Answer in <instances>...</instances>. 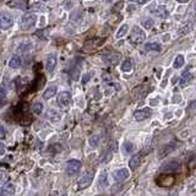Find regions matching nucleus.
<instances>
[{"label":"nucleus","instance_id":"f257e3e1","mask_svg":"<svg viewBox=\"0 0 196 196\" xmlns=\"http://www.w3.org/2000/svg\"><path fill=\"white\" fill-rule=\"evenodd\" d=\"M14 26V17L8 11L0 12V28L2 29H9Z\"/></svg>","mask_w":196,"mask_h":196},{"label":"nucleus","instance_id":"f03ea898","mask_svg":"<svg viewBox=\"0 0 196 196\" xmlns=\"http://www.w3.org/2000/svg\"><path fill=\"white\" fill-rule=\"evenodd\" d=\"M145 38H146L145 32L139 26H134L131 35H130V41H131L133 43H135V44H140V43H142L145 41Z\"/></svg>","mask_w":196,"mask_h":196},{"label":"nucleus","instance_id":"7ed1b4c3","mask_svg":"<svg viewBox=\"0 0 196 196\" xmlns=\"http://www.w3.org/2000/svg\"><path fill=\"white\" fill-rule=\"evenodd\" d=\"M37 21V16L35 14H32V12H27L22 17H21V26L25 28V29H28L31 28L32 26H35Z\"/></svg>","mask_w":196,"mask_h":196},{"label":"nucleus","instance_id":"20e7f679","mask_svg":"<svg viewBox=\"0 0 196 196\" xmlns=\"http://www.w3.org/2000/svg\"><path fill=\"white\" fill-rule=\"evenodd\" d=\"M71 103V94L68 91H64L58 94V104L60 108L66 109Z\"/></svg>","mask_w":196,"mask_h":196},{"label":"nucleus","instance_id":"39448f33","mask_svg":"<svg viewBox=\"0 0 196 196\" xmlns=\"http://www.w3.org/2000/svg\"><path fill=\"white\" fill-rule=\"evenodd\" d=\"M93 177H94V172L93 171H88L87 173L83 174V177H81V179L79 180V189H86L87 186L91 185L92 180H93Z\"/></svg>","mask_w":196,"mask_h":196},{"label":"nucleus","instance_id":"423d86ee","mask_svg":"<svg viewBox=\"0 0 196 196\" xmlns=\"http://www.w3.org/2000/svg\"><path fill=\"white\" fill-rule=\"evenodd\" d=\"M80 169H81V162L77 159H71L66 163V173L69 175H74L79 173Z\"/></svg>","mask_w":196,"mask_h":196},{"label":"nucleus","instance_id":"0eeeda50","mask_svg":"<svg viewBox=\"0 0 196 196\" xmlns=\"http://www.w3.org/2000/svg\"><path fill=\"white\" fill-rule=\"evenodd\" d=\"M174 177L172 175H161L157 178L156 183L159 185V186H164V188H168V186H172L174 184Z\"/></svg>","mask_w":196,"mask_h":196},{"label":"nucleus","instance_id":"6e6552de","mask_svg":"<svg viewBox=\"0 0 196 196\" xmlns=\"http://www.w3.org/2000/svg\"><path fill=\"white\" fill-rule=\"evenodd\" d=\"M152 115V109L151 108H144V109H140V110H135L134 112V118L139 121L141 120H145L147 118H150Z\"/></svg>","mask_w":196,"mask_h":196},{"label":"nucleus","instance_id":"1a4fd4ad","mask_svg":"<svg viewBox=\"0 0 196 196\" xmlns=\"http://www.w3.org/2000/svg\"><path fill=\"white\" fill-rule=\"evenodd\" d=\"M180 169V164L178 162H168L164 166H162L161 171L163 173H175Z\"/></svg>","mask_w":196,"mask_h":196},{"label":"nucleus","instance_id":"9d476101","mask_svg":"<svg viewBox=\"0 0 196 196\" xmlns=\"http://www.w3.org/2000/svg\"><path fill=\"white\" fill-rule=\"evenodd\" d=\"M120 58H121V54L118 52H109L107 54H103V60L109 64H117Z\"/></svg>","mask_w":196,"mask_h":196},{"label":"nucleus","instance_id":"9b49d317","mask_svg":"<svg viewBox=\"0 0 196 196\" xmlns=\"http://www.w3.org/2000/svg\"><path fill=\"white\" fill-rule=\"evenodd\" d=\"M8 6L9 8H12V9L26 10L28 8V3H27V0H12V2H9L8 3Z\"/></svg>","mask_w":196,"mask_h":196},{"label":"nucleus","instance_id":"f8f14e48","mask_svg":"<svg viewBox=\"0 0 196 196\" xmlns=\"http://www.w3.org/2000/svg\"><path fill=\"white\" fill-rule=\"evenodd\" d=\"M129 175H130V174H129V171H127V169H125V168L119 169V171H117V172H114V173H113V178H114V180H115L117 183L124 181L125 179H127V177H129Z\"/></svg>","mask_w":196,"mask_h":196},{"label":"nucleus","instance_id":"ddd939ff","mask_svg":"<svg viewBox=\"0 0 196 196\" xmlns=\"http://www.w3.org/2000/svg\"><path fill=\"white\" fill-rule=\"evenodd\" d=\"M81 65H82V61H80V60H77L74 65H73V68H71V70H70V76H71V79L73 80H79V77H80V71H81Z\"/></svg>","mask_w":196,"mask_h":196},{"label":"nucleus","instance_id":"4468645a","mask_svg":"<svg viewBox=\"0 0 196 196\" xmlns=\"http://www.w3.org/2000/svg\"><path fill=\"white\" fill-rule=\"evenodd\" d=\"M32 47H33V44H32L29 41H22L19 44H16V52L17 53H25V52L29 50Z\"/></svg>","mask_w":196,"mask_h":196},{"label":"nucleus","instance_id":"2eb2a0df","mask_svg":"<svg viewBox=\"0 0 196 196\" xmlns=\"http://www.w3.org/2000/svg\"><path fill=\"white\" fill-rule=\"evenodd\" d=\"M140 163H141V157H140V154L137 153V154H134L131 158H130V161H129V167L131 168L133 171H135L139 166H140Z\"/></svg>","mask_w":196,"mask_h":196},{"label":"nucleus","instance_id":"dca6fc26","mask_svg":"<svg viewBox=\"0 0 196 196\" xmlns=\"http://www.w3.org/2000/svg\"><path fill=\"white\" fill-rule=\"evenodd\" d=\"M21 64H22V60L19 55H14L11 56L10 61H9V68L10 69H19L21 66Z\"/></svg>","mask_w":196,"mask_h":196},{"label":"nucleus","instance_id":"f3484780","mask_svg":"<svg viewBox=\"0 0 196 196\" xmlns=\"http://www.w3.org/2000/svg\"><path fill=\"white\" fill-rule=\"evenodd\" d=\"M47 118H48V120H50L52 123H56V121H59V120L61 119V115H60V113H58L56 110L49 109V110L47 112Z\"/></svg>","mask_w":196,"mask_h":196},{"label":"nucleus","instance_id":"a211bd4d","mask_svg":"<svg viewBox=\"0 0 196 196\" xmlns=\"http://www.w3.org/2000/svg\"><path fill=\"white\" fill-rule=\"evenodd\" d=\"M31 10L32 11H37V12H47L49 10V8L42 3H35L31 5Z\"/></svg>","mask_w":196,"mask_h":196},{"label":"nucleus","instance_id":"6ab92c4d","mask_svg":"<svg viewBox=\"0 0 196 196\" xmlns=\"http://www.w3.org/2000/svg\"><path fill=\"white\" fill-rule=\"evenodd\" d=\"M15 194V185L14 184H6L0 189V195H12Z\"/></svg>","mask_w":196,"mask_h":196},{"label":"nucleus","instance_id":"aec40b11","mask_svg":"<svg viewBox=\"0 0 196 196\" xmlns=\"http://www.w3.org/2000/svg\"><path fill=\"white\" fill-rule=\"evenodd\" d=\"M55 94H56V87H55V86H50V87H48V88L44 91L43 98H44L46 101H48V100H50V98H53Z\"/></svg>","mask_w":196,"mask_h":196},{"label":"nucleus","instance_id":"412c9836","mask_svg":"<svg viewBox=\"0 0 196 196\" xmlns=\"http://www.w3.org/2000/svg\"><path fill=\"white\" fill-rule=\"evenodd\" d=\"M56 66V56L55 55H49L47 59V70L53 71Z\"/></svg>","mask_w":196,"mask_h":196},{"label":"nucleus","instance_id":"4be33fe9","mask_svg":"<svg viewBox=\"0 0 196 196\" xmlns=\"http://www.w3.org/2000/svg\"><path fill=\"white\" fill-rule=\"evenodd\" d=\"M191 79H192V76L190 75V73H189V69H186L184 73H183V75H181V80H180V85L181 86H185V85H188L190 81H191Z\"/></svg>","mask_w":196,"mask_h":196},{"label":"nucleus","instance_id":"5701e85b","mask_svg":"<svg viewBox=\"0 0 196 196\" xmlns=\"http://www.w3.org/2000/svg\"><path fill=\"white\" fill-rule=\"evenodd\" d=\"M131 69H133V60L130 59V58L126 59V60H124V63L121 65V70L124 73H129V71H131Z\"/></svg>","mask_w":196,"mask_h":196},{"label":"nucleus","instance_id":"b1692460","mask_svg":"<svg viewBox=\"0 0 196 196\" xmlns=\"http://www.w3.org/2000/svg\"><path fill=\"white\" fill-rule=\"evenodd\" d=\"M98 183H100L101 188H106L108 186V177H107V172H102L100 175V179H98Z\"/></svg>","mask_w":196,"mask_h":196},{"label":"nucleus","instance_id":"393cba45","mask_svg":"<svg viewBox=\"0 0 196 196\" xmlns=\"http://www.w3.org/2000/svg\"><path fill=\"white\" fill-rule=\"evenodd\" d=\"M127 32H129V26H127V25L120 26V28H119L118 32H117V38H123L124 36L127 35Z\"/></svg>","mask_w":196,"mask_h":196},{"label":"nucleus","instance_id":"a878e982","mask_svg":"<svg viewBox=\"0 0 196 196\" xmlns=\"http://www.w3.org/2000/svg\"><path fill=\"white\" fill-rule=\"evenodd\" d=\"M134 148H135V146H134L131 142H124V144H123V152H124L125 154L131 153V152L134 151Z\"/></svg>","mask_w":196,"mask_h":196},{"label":"nucleus","instance_id":"bb28decb","mask_svg":"<svg viewBox=\"0 0 196 196\" xmlns=\"http://www.w3.org/2000/svg\"><path fill=\"white\" fill-rule=\"evenodd\" d=\"M184 56L183 55H178L177 58H175V60H174V63H173V68L174 69H179V68H181L183 65H184Z\"/></svg>","mask_w":196,"mask_h":196},{"label":"nucleus","instance_id":"cd10ccee","mask_svg":"<svg viewBox=\"0 0 196 196\" xmlns=\"http://www.w3.org/2000/svg\"><path fill=\"white\" fill-rule=\"evenodd\" d=\"M43 104L42 103H39V102H37V103H35L33 106H32V112H33L36 115H39V114H42V112H43Z\"/></svg>","mask_w":196,"mask_h":196},{"label":"nucleus","instance_id":"c85d7f7f","mask_svg":"<svg viewBox=\"0 0 196 196\" xmlns=\"http://www.w3.org/2000/svg\"><path fill=\"white\" fill-rule=\"evenodd\" d=\"M154 14L159 17H167L168 16V11H167L166 6H158V9L154 11Z\"/></svg>","mask_w":196,"mask_h":196},{"label":"nucleus","instance_id":"c756f323","mask_svg":"<svg viewBox=\"0 0 196 196\" xmlns=\"http://www.w3.org/2000/svg\"><path fill=\"white\" fill-rule=\"evenodd\" d=\"M145 49L146 50H154V52H161L162 50V48H161V46L158 43H147L145 46Z\"/></svg>","mask_w":196,"mask_h":196},{"label":"nucleus","instance_id":"7c9ffc66","mask_svg":"<svg viewBox=\"0 0 196 196\" xmlns=\"http://www.w3.org/2000/svg\"><path fill=\"white\" fill-rule=\"evenodd\" d=\"M192 29V23H186L184 27H180L179 28V35L181 36V35H186V33H189V32Z\"/></svg>","mask_w":196,"mask_h":196},{"label":"nucleus","instance_id":"2f4dec72","mask_svg":"<svg viewBox=\"0 0 196 196\" xmlns=\"http://www.w3.org/2000/svg\"><path fill=\"white\" fill-rule=\"evenodd\" d=\"M98 142H100V136H98V135H93V136L90 137V145L92 147H97Z\"/></svg>","mask_w":196,"mask_h":196},{"label":"nucleus","instance_id":"473e14b6","mask_svg":"<svg viewBox=\"0 0 196 196\" xmlns=\"http://www.w3.org/2000/svg\"><path fill=\"white\" fill-rule=\"evenodd\" d=\"M142 26H144L145 29H150V28L153 26V20H151V19L144 20V21H142Z\"/></svg>","mask_w":196,"mask_h":196},{"label":"nucleus","instance_id":"72a5a7b5","mask_svg":"<svg viewBox=\"0 0 196 196\" xmlns=\"http://www.w3.org/2000/svg\"><path fill=\"white\" fill-rule=\"evenodd\" d=\"M167 147H168V148H167L166 151H161V152H159V156H166L167 153H169V152H171L172 150H174V148H175L173 144H169V145H168Z\"/></svg>","mask_w":196,"mask_h":196},{"label":"nucleus","instance_id":"f704fd0d","mask_svg":"<svg viewBox=\"0 0 196 196\" xmlns=\"http://www.w3.org/2000/svg\"><path fill=\"white\" fill-rule=\"evenodd\" d=\"M5 98H6V90L5 87H0V102H3L5 101Z\"/></svg>","mask_w":196,"mask_h":196},{"label":"nucleus","instance_id":"c9c22d12","mask_svg":"<svg viewBox=\"0 0 196 196\" xmlns=\"http://www.w3.org/2000/svg\"><path fill=\"white\" fill-rule=\"evenodd\" d=\"M5 152H6V147H5V145H4L3 142H0V156L5 154Z\"/></svg>","mask_w":196,"mask_h":196},{"label":"nucleus","instance_id":"e433bc0d","mask_svg":"<svg viewBox=\"0 0 196 196\" xmlns=\"http://www.w3.org/2000/svg\"><path fill=\"white\" fill-rule=\"evenodd\" d=\"M133 2H135V3H137V4H140V5H144V4L148 3V0H133Z\"/></svg>","mask_w":196,"mask_h":196},{"label":"nucleus","instance_id":"4c0bfd02","mask_svg":"<svg viewBox=\"0 0 196 196\" xmlns=\"http://www.w3.org/2000/svg\"><path fill=\"white\" fill-rule=\"evenodd\" d=\"M4 136H5V130L0 126V139H4Z\"/></svg>","mask_w":196,"mask_h":196},{"label":"nucleus","instance_id":"58836bf2","mask_svg":"<svg viewBox=\"0 0 196 196\" xmlns=\"http://www.w3.org/2000/svg\"><path fill=\"white\" fill-rule=\"evenodd\" d=\"M178 2H179V3H188L189 0H178Z\"/></svg>","mask_w":196,"mask_h":196},{"label":"nucleus","instance_id":"ea45409f","mask_svg":"<svg viewBox=\"0 0 196 196\" xmlns=\"http://www.w3.org/2000/svg\"><path fill=\"white\" fill-rule=\"evenodd\" d=\"M195 106H196V102H195V103H191V106H190V107H191V108H194Z\"/></svg>","mask_w":196,"mask_h":196},{"label":"nucleus","instance_id":"a19ab883","mask_svg":"<svg viewBox=\"0 0 196 196\" xmlns=\"http://www.w3.org/2000/svg\"><path fill=\"white\" fill-rule=\"evenodd\" d=\"M3 178H4V175H3V174H0V180H2Z\"/></svg>","mask_w":196,"mask_h":196},{"label":"nucleus","instance_id":"79ce46f5","mask_svg":"<svg viewBox=\"0 0 196 196\" xmlns=\"http://www.w3.org/2000/svg\"><path fill=\"white\" fill-rule=\"evenodd\" d=\"M107 2H108V3H112V2H115V0H107Z\"/></svg>","mask_w":196,"mask_h":196},{"label":"nucleus","instance_id":"37998d69","mask_svg":"<svg viewBox=\"0 0 196 196\" xmlns=\"http://www.w3.org/2000/svg\"><path fill=\"white\" fill-rule=\"evenodd\" d=\"M195 10H196V2H195Z\"/></svg>","mask_w":196,"mask_h":196},{"label":"nucleus","instance_id":"c03bdc74","mask_svg":"<svg viewBox=\"0 0 196 196\" xmlns=\"http://www.w3.org/2000/svg\"><path fill=\"white\" fill-rule=\"evenodd\" d=\"M42 2H48V0H42Z\"/></svg>","mask_w":196,"mask_h":196}]
</instances>
